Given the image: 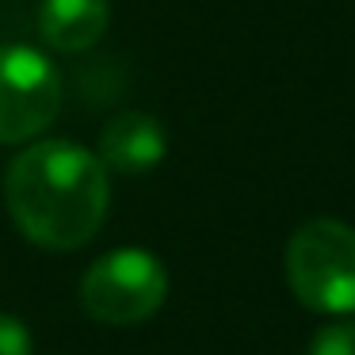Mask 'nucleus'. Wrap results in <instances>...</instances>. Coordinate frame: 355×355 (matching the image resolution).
<instances>
[{
	"instance_id": "obj_4",
	"label": "nucleus",
	"mask_w": 355,
	"mask_h": 355,
	"mask_svg": "<svg viewBox=\"0 0 355 355\" xmlns=\"http://www.w3.org/2000/svg\"><path fill=\"white\" fill-rule=\"evenodd\" d=\"M62 111V77L46 54L0 46V146H19L46 130Z\"/></svg>"
},
{
	"instance_id": "obj_2",
	"label": "nucleus",
	"mask_w": 355,
	"mask_h": 355,
	"mask_svg": "<svg viewBox=\"0 0 355 355\" xmlns=\"http://www.w3.org/2000/svg\"><path fill=\"white\" fill-rule=\"evenodd\" d=\"M286 279L302 306L317 313L355 309V230L336 218L298 225L286 245Z\"/></svg>"
},
{
	"instance_id": "obj_3",
	"label": "nucleus",
	"mask_w": 355,
	"mask_h": 355,
	"mask_svg": "<svg viewBox=\"0 0 355 355\" xmlns=\"http://www.w3.org/2000/svg\"><path fill=\"white\" fill-rule=\"evenodd\" d=\"M168 294L164 263L146 248L107 252L80 279V306L100 324H138L161 309Z\"/></svg>"
},
{
	"instance_id": "obj_1",
	"label": "nucleus",
	"mask_w": 355,
	"mask_h": 355,
	"mask_svg": "<svg viewBox=\"0 0 355 355\" xmlns=\"http://www.w3.org/2000/svg\"><path fill=\"white\" fill-rule=\"evenodd\" d=\"M4 199L27 241L73 252L100 233L111 202V180L92 149L65 138L35 141L4 176Z\"/></svg>"
},
{
	"instance_id": "obj_5",
	"label": "nucleus",
	"mask_w": 355,
	"mask_h": 355,
	"mask_svg": "<svg viewBox=\"0 0 355 355\" xmlns=\"http://www.w3.org/2000/svg\"><path fill=\"white\" fill-rule=\"evenodd\" d=\"M164 153H168L164 126L146 111H123L100 134V161L111 172L141 176V172H153L164 161Z\"/></svg>"
},
{
	"instance_id": "obj_6",
	"label": "nucleus",
	"mask_w": 355,
	"mask_h": 355,
	"mask_svg": "<svg viewBox=\"0 0 355 355\" xmlns=\"http://www.w3.org/2000/svg\"><path fill=\"white\" fill-rule=\"evenodd\" d=\"M111 24L107 0H42L35 27L39 39L58 54H85L103 39Z\"/></svg>"
},
{
	"instance_id": "obj_7",
	"label": "nucleus",
	"mask_w": 355,
	"mask_h": 355,
	"mask_svg": "<svg viewBox=\"0 0 355 355\" xmlns=\"http://www.w3.org/2000/svg\"><path fill=\"white\" fill-rule=\"evenodd\" d=\"M309 355H355V321H332L309 344Z\"/></svg>"
},
{
	"instance_id": "obj_8",
	"label": "nucleus",
	"mask_w": 355,
	"mask_h": 355,
	"mask_svg": "<svg viewBox=\"0 0 355 355\" xmlns=\"http://www.w3.org/2000/svg\"><path fill=\"white\" fill-rule=\"evenodd\" d=\"M35 340L27 324L12 313H0V355H31Z\"/></svg>"
}]
</instances>
